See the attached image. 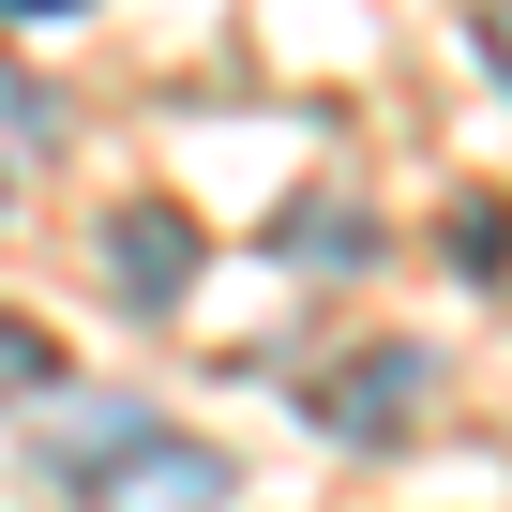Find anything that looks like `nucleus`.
I'll list each match as a JSON object with an SVG mask.
<instances>
[{
	"mask_svg": "<svg viewBox=\"0 0 512 512\" xmlns=\"http://www.w3.org/2000/svg\"><path fill=\"white\" fill-rule=\"evenodd\" d=\"M31 452H46V482H61L76 512H226V452L166 437V422L121 407V392H76L61 422H31Z\"/></svg>",
	"mask_w": 512,
	"mask_h": 512,
	"instance_id": "obj_1",
	"label": "nucleus"
},
{
	"mask_svg": "<svg viewBox=\"0 0 512 512\" xmlns=\"http://www.w3.org/2000/svg\"><path fill=\"white\" fill-rule=\"evenodd\" d=\"M422 392H437V362H422V347H362V362H332V377H317V422L377 452V437H407V422H422Z\"/></svg>",
	"mask_w": 512,
	"mask_h": 512,
	"instance_id": "obj_2",
	"label": "nucleus"
},
{
	"mask_svg": "<svg viewBox=\"0 0 512 512\" xmlns=\"http://www.w3.org/2000/svg\"><path fill=\"white\" fill-rule=\"evenodd\" d=\"M106 256H121V287H136V317H166V302L196 287V226H181L166 196H136V211L106 226Z\"/></svg>",
	"mask_w": 512,
	"mask_h": 512,
	"instance_id": "obj_3",
	"label": "nucleus"
},
{
	"mask_svg": "<svg viewBox=\"0 0 512 512\" xmlns=\"http://www.w3.org/2000/svg\"><path fill=\"white\" fill-rule=\"evenodd\" d=\"M46 392H61V347L31 317H0V407H46Z\"/></svg>",
	"mask_w": 512,
	"mask_h": 512,
	"instance_id": "obj_4",
	"label": "nucleus"
},
{
	"mask_svg": "<svg viewBox=\"0 0 512 512\" xmlns=\"http://www.w3.org/2000/svg\"><path fill=\"white\" fill-rule=\"evenodd\" d=\"M482 46H497V91H512V16H482Z\"/></svg>",
	"mask_w": 512,
	"mask_h": 512,
	"instance_id": "obj_5",
	"label": "nucleus"
},
{
	"mask_svg": "<svg viewBox=\"0 0 512 512\" xmlns=\"http://www.w3.org/2000/svg\"><path fill=\"white\" fill-rule=\"evenodd\" d=\"M16 16H76V0H16Z\"/></svg>",
	"mask_w": 512,
	"mask_h": 512,
	"instance_id": "obj_6",
	"label": "nucleus"
}]
</instances>
